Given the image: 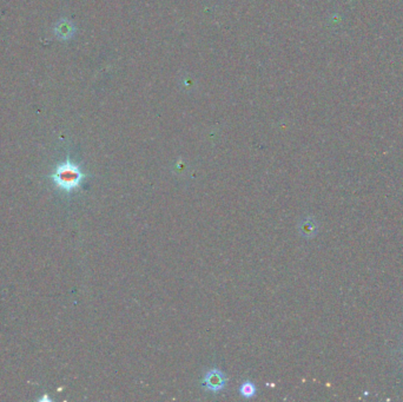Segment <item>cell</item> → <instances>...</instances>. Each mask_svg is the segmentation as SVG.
<instances>
[{"instance_id":"6da1fadb","label":"cell","mask_w":403,"mask_h":402,"mask_svg":"<svg viewBox=\"0 0 403 402\" xmlns=\"http://www.w3.org/2000/svg\"><path fill=\"white\" fill-rule=\"evenodd\" d=\"M50 177L54 181L55 187L59 188L60 190L65 192H72L81 186V183L86 178V175L81 171L77 164L67 158L65 162L55 166Z\"/></svg>"},{"instance_id":"7a4b0ae2","label":"cell","mask_w":403,"mask_h":402,"mask_svg":"<svg viewBox=\"0 0 403 402\" xmlns=\"http://www.w3.org/2000/svg\"><path fill=\"white\" fill-rule=\"evenodd\" d=\"M202 384L209 392L218 393L225 388L226 376L222 371H219L217 368H213L205 373Z\"/></svg>"},{"instance_id":"3957f363","label":"cell","mask_w":403,"mask_h":402,"mask_svg":"<svg viewBox=\"0 0 403 402\" xmlns=\"http://www.w3.org/2000/svg\"><path fill=\"white\" fill-rule=\"evenodd\" d=\"M76 28L71 22L69 20H60L57 23L54 27V34L59 40H69L75 34Z\"/></svg>"},{"instance_id":"277c9868","label":"cell","mask_w":403,"mask_h":402,"mask_svg":"<svg viewBox=\"0 0 403 402\" xmlns=\"http://www.w3.org/2000/svg\"><path fill=\"white\" fill-rule=\"evenodd\" d=\"M240 392H241V395L244 396V398L250 399L256 395V387L254 383L246 381V382L242 383V386H241V388H240Z\"/></svg>"}]
</instances>
